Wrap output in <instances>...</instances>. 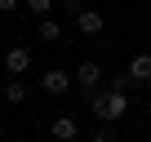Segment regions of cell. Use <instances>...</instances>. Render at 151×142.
<instances>
[{
    "instance_id": "obj_13",
    "label": "cell",
    "mask_w": 151,
    "mask_h": 142,
    "mask_svg": "<svg viewBox=\"0 0 151 142\" xmlns=\"http://www.w3.org/2000/svg\"><path fill=\"white\" fill-rule=\"evenodd\" d=\"M0 138H5V124H0Z\"/></svg>"
},
{
    "instance_id": "obj_10",
    "label": "cell",
    "mask_w": 151,
    "mask_h": 142,
    "mask_svg": "<svg viewBox=\"0 0 151 142\" xmlns=\"http://www.w3.org/2000/svg\"><path fill=\"white\" fill-rule=\"evenodd\" d=\"M22 9H27V14H36V18L45 22V18H49V9H53V0H22Z\"/></svg>"
},
{
    "instance_id": "obj_4",
    "label": "cell",
    "mask_w": 151,
    "mask_h": 142,
    "mask_svg": "<svg viewBox=\"0 0 151 142\" xmlns=\"http://www.w3.org/2000/svg\"><path fill=\"white\" fill-rule=\"evenodd\" d=\"M31 67V49H22V44H14L9 53H5V71H9V76H18L22 80V71Z\"/></svg>"
},
{
    "instance_id": "obj_5",
    "label": "cell",
    "mask_w": 151,
    "mask_h": 142,
    "mask_svg": "<svg viewBox=\"0 0 151 142\" xmlns=\"http://www.w3.org/2000/svg\"><path fill=\"white\" fill-rule=\"evenodd\" d=\"M76 27H80V31H85V36H98V31H102V27H107V18H102V14H98V9H85V14H80V18H76Z\"/></svg>"
},
{
    "instance_id": "obj_12",
    "label": "cell",
    "mask_w": 151,
    "mask_h": 142,
    "mask_svg": "<svg viewBox=\"0 0 151 142\" xmlns=\"http://www.w3.org/2000/svg\"><path fill=\"white\" fill-rule=\"evenodd\" d=\"M93 142H111V138H107V133H93Z\"/></svg>"
},
{
    "instance_id": "obj_6",
    "label": "cell",
    "mask_w": 151,
    "mask_h": 142,
    "mask_svg": "<svg viewBox=\"0 0 151 142\" xmlns=\"http://www.w3.org/2000/svg\"><path fill=\"white\" fill-rule=\"evenodd\" d=\"M129 76H133L138 85H151V53H138V58L129 62Z\"/></svg>"
},
{
    "instance_id": "obj_9",
    "label": "cell",
    "mask_w": 151,
    "mask_h": 142,
    "mask_svg": "<svg viewBox=\"0 0 151 142\" xmlns=\"http://www.w3.org/2000/svg\"><path fill=\"white\" fill-rule=\"evenodd\" d=\"M36 36H40V40H49V44H53V40H58V36H62V27H58V22H53V18H45V22H36Z\"/></svg>"
},
{
    "instance_id": "obj_7",
    "label": "cell",
    "mask_w": 151,
    "mask_h": 142,
    "mask_svg": "<svg viewBox=\"0 0 151 142\" xmlns=\"http://www.w3.org/2000/svg\"><path fill=\"white\" fill-rule=\"evenodd\" d=\"M76 133H80V129H76L71 115H58L53 120V142H76Z\"/></svg>"
},
{
    "instance_id": "obj_8",
    "label": "cell",
    "mask_w": 151,
    "mask_h": 142,
    "mask_svg": "<svg viewBox=\"0 0 151 142\" xmlns=\"http://www.w3.org/2000/svg\"><path fill=\"white\" fill-rule=\"evenodd\" d=\"M5 102H27V80L9 76V85H5Z\"/></svg>"
},
{
    "instance_id": "obj_2",
    "label": "cell",
    "mask_w": 151,
    "mask_h": 142,
    "mask_svg": "<svg viewBox=\"0 0 151 142\" xmlns=\"http://www.w3.org/2000/svg\"><path fill=\"white\" fill-rule=\"evenodd\" d=\"M71 76H76V85H80V89L93 98V93H98V85H102V67H98V62H80Z\"/></svg>"
},
{
    "instance_id": "obj_3",
    "label": "cell",
    "mask_w": 151,
    "mask_h": 142,
    "mask_svg": "<svg viewBox=\"0 0 151 142\" xmlns=\"http://www.w3.org/2000/svg\"><path fill=\"white\" fill-rule=\"evenodd\" d=\"M71 85H76V76H71V71H58V67L40 76V89H45V93H58V98H62Z\"/></svg>"
},
{
    "instance_id": "obj_1",
    "label": "cell",
    "mask_w": 151,
    "mask_h": 142,
    "mask_svg": "<svg viewBox=\"0 0 151 142\" xmlns=\"http://www.w3.org/2000/svg\"><path fill=\"white\" fill-rule=\"evenodd\" d=\"M89 111L111 124V120H120V115L129 111V93H120V89H98V93L89 98Z\"/></svg>"
},
{
    "instance_id": "obj_11",
    "label": "cell",
    "mask_w": 151,
    "mask_h": 142,
    "mask_svg": "<svg viewBox=\"0 0 151 142\" xmlns=\"http://www.w3.org/2000/svg\"><path fill=\"white\" fill-rule=\"evenodd\" d=\"M18 5H22V0H0V14H14Z\"/></svg>"
}]
</instances>
